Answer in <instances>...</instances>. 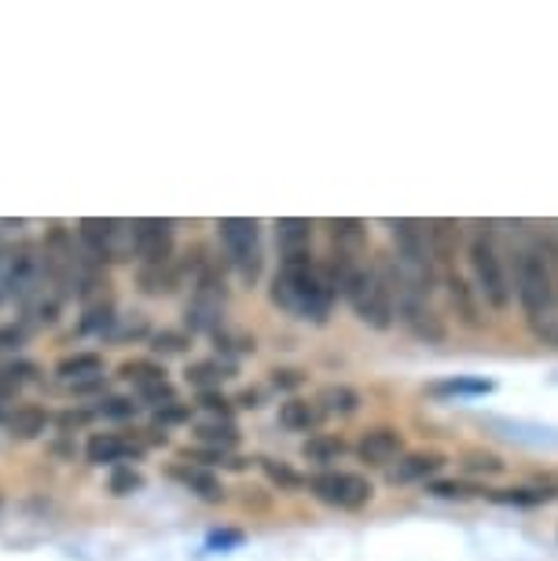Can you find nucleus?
I'll return each mask as SVG.
<instances>
[{
	"label": "nucleus",
	"mask_w": 558,
	"mask_h": 561,
	"mask_svg": "<svg viewBox=\"0 0 558 561\" xmlns=\"http://www.w3.org/2000/svg\"><path fill=\"white\" fill-rule=\"evenodd\" d=\"M508 261L525 327L544 345L558 348V247L522 231L519 242H511Z\"/></svg>",
	"instance_id": "f257e3e1"
},
{
	"label": "nucleus",
	"mask_w": 558,
	"mask_h": 561,
	"mask_svg": "<svg viewBox=\"0 0 558 561\" xmlns=\"http://www.w3.org/2000/svg\"><path fill=\"white\" fill-rule=\"evenodd\" d=\"M272 305H280L283 312L298 316L309 323H328V316L339 301L328 272L316 257H298V261H280L276 275H272Z\"/></svg>",
	"instance_id": "f03ea898"
},
{
	"label": "nucleus",
	"mask_w": 558,
	"mask_h": 561,
	"mask_svg": "<svg viewBox=\"0 0 558 561\" xmlns=\"http://www.w3.org/2000/svg\"><path fill=\"white\" fill-rule=\"evenodd\" d=\"M467 264L474 275V294L486 305H492V309H508L514 301L511 261H508V247L500 242L492 225L467 228Z\"/></svg>",
	"instance_id": "7ed1b4c3"
},
{
	"label": "nucleus",
	"mask_w": 558,
	"mask_h": 561,
	"mask_svg": "<svg viewBox=\"0 0 558 561\" xmlns=\"http://www.w3.org/2000/svg\"><path fill=\"white\" fill-rule=\"evenodd\" d=\"M356 312V320L367 323L372 331H389L397 323V279H394V261L383 253L378 261H367L361 272L353 275V283L342 294Z\"/></svg>",
	"instance_id": "20e7f679"
},
{
	"label": "nucleus",
	"mask_w": 558,
	"mask_h": 561,
	"mask_svg": "<svg viewBox=\"0 0 558 561\" xmlns=\"http://www.w3.org/2000/svg\"><path fill=\"white\" fill-rule=\"evenodd\" d=\"M217 239L225 250V261L236 268L243 283H258L265 268V247H261V225L250 217H225L217 220Z\"/></svg>",
	"instance_id": "39448f33"
},
{
	"label": "nucleus",
	"mask_w": 558,
	"mask_h": 561,
	"mask_svg": "<svg viewBox=\"0 0 558 561\" xmlns=\"http://www.w3.org/2000/svg\"><path fill=\"white\" fill-rule=\"evenodd\" d=\"M81 247L92 261L100 264H122L136 253V236H133V220H114V217H86L78 225Z\"/></svg>",
	"instance_id": "423d86ee"
},
{
	"label": "nucleus",
	"mask_w": 558,
	"mask_h": 561,
	"mask_svg": "<svg viewBox=\"0 0 558 561\" xmlns=\"http://www.w3.org/2000/svg\"><path fill=\"white\" fill-rule=\"evenodd\" d=\"M305 489L323 506H334V511H361V506L375 500V484L353 470H320L305 481Z\"/></svg>",
	"instance_id": "0eeeda50"
},
{
	"label": "nucleus",
	"mask_w": 558,
	"mask_h": 561,
	"mask_svg": "<svg viewBox=\"0 0 558 561\" xmlns=\"http://www.w3.org/2000/svg\"><path fill=\"white\" fill-rule=\"evenodd\" d=\"M133 236L140 268H170L176 261V239L170 220H133Z\"/></svg>",
	"instance_id": "6e6552de"
},
{
	"label": "nucleus",
	"mask_w": 558,
	"mask_h": 561,
	"mask_svg": "<svg viewBox=\"0 0 558 561\" xmlns=\"http://www.w3.org/2000/svg\"><path fill=\"white\" fill-rule=\"evenodd\" d=\"M122 378L133 382L136 393H140L155 411L176 404V389L170 386V378H166V367H158L155 359H125Z\"/></svg>",
	"instance_id": "1a4fd4ad"
},
{
	"label": "nucleus",
	"mask_w": 558,
	"mask_h": 561,
	"mask_svg": "<svg viewBox=\"0 0 558 561\" xmlns=\"http://www.w3.org/2000/svg\"><path fill=\"white\" fill-rule=\"evenodd\" d=\"M86 455L96 466H125V459H140L144 455V440L125 437V433H92Z\"/></svg>",
	"instance_id": "9d476101"
},
{
	"label": "nucleus",
	"mask_w": 558,
	"mask_h": 561,
	"mask_svg": "<svg viewBox=\"0 0 558 561\" xmlns=\"http://www.w3.org/2000/svg\"><path fill=\"white\" fill-rule=\"evenodd\" d=\"M356 455H361V462H367V466H386L389 470V466L405 455V437L389 426L367 430L364 437L356 440Z\"/></svg>",
	"instance_id": "9b49d317"
},
{
	"label": "nucleus",
	"mask_w": 558,
	"mask_h": 561,
	"mask_svg": "<svg viewBox=\"0 0 558 561\" xmlns=\"http://www.w3.org/2000/svg\"><path fill=\"white\" fill-rule=\"evenodd\" d=\"M445 466V455L437 451H405L401 459L386 470V481L389 484H415V481H426Z\"/></svg>",
	"instance_id": "f8f14e48"
},
{
	"label": "nucleus",
	"mask_w": 558,
	"mask_h": 561,
	"mask_svg": "<svg viewBox=\"0 0 558 561\" xmlns=\"http://www.w3.org/2000/svg\"><path fill=\"white\" fill-rule=\"evenodd\" d=\"M276 247H280V261L312 257V220L301 217L276 220Z\"/></svg>",
	"instance_id": "ddd939ff"
},
{
	"label": "nucleus",
	"mask_w": 558,
	"mask_h": 561,
	"mask_svg": "<svg viewBox=\"0 0 558 561\" xmlns=\"http://www.w3.org/2000/svg\"><path fill=\"white\" fill-rule=\"evenodd\" d=\"M173 481H181L187 492H195L198 500L206 503H220L225 500V484H220V478L214 470H206V466H195V462H176L173 466Z\"/></svg>",
	"instance_id": "4468645a"
},
{
	"label": "nucleus",
	"mask_w": 558,
	"mask_h": 561,
	"mask_svg": "<svg viewBox=\"0 0 558 561\" xmlns=\"http://www.w3.org/2000/svg\"><path fill=\"white\" fill-rule=\"evenodd\" d=\"M56 375L73 389H92L103 378V356L100 353H73L56 364Z\"/></svg>",
	"instance_id": "2eb2a0df"
},
{
	"label": "nucleus",
	"mask_w": 558,
	"mask_h": 561,
	"mask_svg": "<svg viewBox=\"0 0 558 561\" xmlns=\"http://www.w3.org/2000/svg\"><path fill=\"white\" fill-rule=\"evenodd\" d=\"M323 411L316 400H301V397H291L280 404V426L291 430V433H316L323 426Z\"/></svg>",
	"instance_id": "dca6fc26"
},
{
	"label": "nucleus",
	"mask_w": 558,
	"mask_h": 561,
	"mask_svg": "<svg viewBox=\"0 0 558 561\" xmlns=\"http://www.w3.org/2000/svg\"><path fill=\"white\" fill-rule=\"evenodd\" d=\"M4 426H8V433H12V437H19V440H34V437H41V433H45V426H48V411H45V408H37V404H23V408H15L12 415L4 419Z\"/></svg>",
	"instance_id": "f3484780"
},
{
	"label": "nucleus",
	"mask_w": 558,
	"mask_h": 561,
	"mask_svg": "<svg viewBox=\"0 0 558 561\" xmlns=\"http://www.w3.org/2000/svg\"><path fill=\"white\" fill-rule=\"evenodd\" d=\"M231 378V364L228 359H198V364L187 367V382H192L198 393H217L220 382Z\"/></svg>",
	"instance_id": "a211bd4d"
},
{
	"label": "nucleus",
	"mask_w": 558,
	"mask_h": 561,
	"mask_svg": "<svg viewBox=\"0 0 558 561\" xmlns=\"http://www.w3.org/2000/svg\"><path fill=\"white\" fill-rule=\"evenodd\" d=\"M316 404H320L323 415H353L356 408H361V393L350 386H323L320 397H316Z\"/></svg>",
	"instance_id": "6ab92c4d"
},
{
	"label": "nucleus",
	"mask_w": 558,
	"mask_h": 561,
	"mask_svg": "<svg viewBox=\"0 0 558 561\" xmlns=\"http://www.w3.org/2000/svg\"><path fill=\"white\" fill-rule=\"evenodd\" d=\"M37 378V367L26 359H12V364H0V404L19 397V389Z\"/></svg>",
	"instance_id": "aec40b11"
},
{
	"label": "nucleus",
	"mask_w": 558,
	"mask_h": 561,
	"mask_svg": "<svg viewBox=\"0 0 558 561\" xmlns=\"http://www.w3.org/2000/svg\"><path fill=\"white\" fill-rule=\"evenodd\" d=\"M350 451V444H345L342 437H334V433H316V437H309L305 440V448H301V455L309 462H339L342 455Z\"/></svg>",
	"instance_id": "412c9836"
},
{
	"label": "nucleus",
	"mask_w": 558,
	"mask_h": 561,
	"mask_svg": "<svg viewBox=\"0 0 558 561\" xmlns=\"http://www.w3.org/2000/svg\"><path fill=\"white\" fill-rule=\"evenodd\" d=\"M195 440L206 444V448H214V451H228V448H236V444H239V433H236L231 422L214 419V422H203V426H195Z\"/></svg>",
	"instance_id": "4be33fe9"
},
{
	"label": "nucleus",
	"mask_w": 558,
	"mask_h": 561,
	"mask_svg": "<svg viewBox=\"0 0 558 561\" xmlns=\"http://www.w3.org/2000/svg\"><path fill=\"white\" fill-rule=\"evenodd\" d=\"M492 389L497 386H492L489 378H445V382L430 386V393L434 397H486Z\"/></svg>",
	"instance_id": "5701e85b"
},
{
	"label": "nucleus",
	"mask_w": 558,
	"mask_h": 561,
	"mask_svg": "<svg viewBox=\"0 0 558 561\" xmlns=\"http://www.w3.org/2000/svg\"><path fill=\"white\" fill-rule=\"evenodd\" d=\"M492 503H503V506H540L547 500H555L551 489H497L489 492Z\"/></svg>",
	"instance_id": "b1692460"
},
{
	"label": "nucleus",
	"mask_w": 558,
	"mask_h": 561,
	"mask_svg": "<svg viewBox=\"0 0 558 561\" xmlns=\"http://www.w3.org/2000/svg\"><path fill=\"white\" fill-rule=\"evenodd\" d=\"M214 337H217V348L220 353H231V356H243V353H254V337L250 334H243V331H231V327H225L220 323L217 331H214Z\"/></svg>",
	"instance_id": "393cba45"
},
{
	"label": "nucleus",
	"mask_w": 558,
	"mask_h": 561,
	"mask_svg": "<svg viewBox=\"0 0 558 561\" xmlns=\"http://www.w3.org/2000/svg\"><path fill=\"white\" fill-rule=\"evenodd\" d=\"M140 489H144L140 470H133V466H114V470H111V492L114 495H133Z\"/></svg>",
	"instance_id": "a878e982"
},
{
	"label": "nucleus",
	"mask_w": 558,
	"mask_h": 561,
	"mask_svg": "<svg viewBox=\"0 0 558 561\" xmlns=\"http://www.w3.org/2000/svg\"><path fill=\"white\" fill-rule=\"evenodd\" d=\"M261 470H265L269 481L280 484V489H301V484H305V478H298V473L287 470V466L276 462V459H261Z\"/></svg>",
	"instance_id": "bb28decb"
},
{
	"label": "nucleus",
	"mask_w": 558,
	"mask_h": 561,
	"mask_svg": "<svg viewBox=\"0 0 558 561\" xmlns=\"http://www.w3.org/2000/svg\"><path fill=\"white\" fill-rule=\"evenodd\" d=\"M192 345L187 342V334L181 331H162V334H155V353H166V356H173V353H184V348Z\"/></svg>",
	"instance_id": "cd10ccee"
},
{
	"label": "nucleus",
	"mask_w": 558,
	"mask_h": 561,
	"mask_svg": "<svg viewBox=\"0 0 558 561\" xmlns=\"http://www.w3.org/2000/svg\"><path fill=\"white\" fill-rule=\"evenodd\" d=\"M478 489H470V484H459V481H434L430 484V495H437V500H467Z\"/></svg>",
	"instance_id": "c85d7f7f"
},
{
	"label": "nucleus",
	"mask_w": 558,
	"mask_h": 561,
	"mask_svg": "<svg viewBox=\"0 0 558 561\" xmlns=\"http://www.w3.org/2000/svg\"><path fill=\"white\" fill-rule=\"evenodd\" d=\"M26 342V327L23 323H4L0 327V353H15Z\"/></svg>",
	"instance_id": "c756f323"
},
{
	"label": "nucleus",
	"mask_w": 558,
	"mask_h": 561,
	"mask_svg": "<svg viewBox=\"0 0 558 561\" xmlns=\"http://www.w3.org/2000/svg\"><path fill=\"white\" fill-rule=\"evenodd\" d=\"M198 408H206L214 419L231 422V404H228V400L220 397V393H198Z\"/></svg>",
	"instance_id": "7c9ffc66"
},
{
	"label": "nucleus",
	"mask_w": 558,
	"mask_h": 561,
	"mask_svg": "<svg viewBox=\"0 0 558 561\" xmlns=\"http://www.w3.org/2000/svg\"><path fill=\"white\" fill-rule=\"evenodd\" d=\"M100 415H107V419H129V415H136V404H133V400L111 397V400H103V404H100Z\"/></svg>",
	"instance_id": "2f4dec72"
},
{
	"label": "nucleus",
	"mask_w": 558,
	"mask_h": 561,
	"mask_svg": "<svg viewBox=\"0 0 558 561\" xmlns=\"http://www.w3.org/2000/svg\"><path fill=\"white\" fill-rule=\"evenodd\" d=\"M155 419L162 422V426H166V422H187V419H192V408H187V404H170V408L155 411Z\"/></svg>",
	"instance_id": "473e14b6"
},
{
	"label": "nucleus",
	"mask_w": 558,
	"mask_h": 561,
	"mask_svg": "<svg viewBox=\"0 0 558 561\" xmlns=\"http://www.w3.org/2000/svg\"><path fill=\"white\" fill-rule=\"evenodd\" d=\"M467 470H486V473H500L503 462L497 459V455H467Z\"/></svg>",
	"instance_id": "72a5a7b5"
},
{
	"label": "nucleus",
	"mask_w": 558,
	"mask_h": 561,
	"mask_svg": "<svg viewBox=\"0 0 558 561\" xmlns=\"http://www.w3.org/2000/svg\"><path fill=\"white\" fill-rule=\"evenodd\" d=\"M272 382L280 389H294V386H301V370H272Z\"/></svg>",
	"instance_id": "f704fd0d"
},
{
	"label": "nucleus",
	"mask_w": 558,
	"mask_h": 561,
	"mask_svg": "<svg viewBox=\"0 0 558 561\" xmlns=\"http://www.w3.org/2000/svg\"><path fill=\"white\" fill-rule=\"evenodd\" d=\"M209 543H220V547H225V543H239V533H225V536H214V539H209Z\"/></svg>",
	"instance_id": "c9c22d12"
},
{
	"label": "nucleus",
	"mask_w": 558,
	"mask_h": 561,
	"mask_svg": "<svg viewBox=\"0 0 558 561\" xmlns=\"http://www.w3.org/2000/svg\"><path fill=\"white\" fill-rule=\"evenodd\" d=\"M4 419H8V415H4V404H0V422H4Z\"/></svg>",
	"instance_id": "e433bc0d"
}]
</instances>
